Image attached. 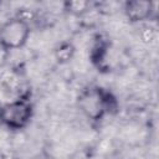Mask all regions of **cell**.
I'll return each mask as SVG.
<instances>
[{"label": "cell", "instance_id": "cell-2", "mask_svg": "<svg viewBox=\"0 0 159 159\" xmlns=\"http://www.w3.org/2000/svg\"><path fill=\"white\" fill-rule=\"evenodd\" d=\"M34 116V104L29 96L1 104V125L11 130H21L29 125Z\"/></svg>", "mask_w": 159, "mask_h": 159}, {"label": "cell", "instance_id": "cell-8", "mask_svg": "<svg viewBox=\"0 0 159 159\" xmlns=\"http://www.w3.org/2000/svg\"><path fill=\"white\" fill-rule=\"evenodd\" d=\"M1 104L2 103H0V125H1Z\"/></svg>", "mask_w": 159, "mask_h": 159}, {"label": "cell", "instance_id": "cell-7", "mask_svg": "<svg viewBox=\"0 0 159 159\" xmlns=\"http://www.w3.org/2000/svg\"><path fill=\"white\" fill-rule=\"evenodd\" d=\"M91 9V2L84 0H73V1H65L63 10L72 16H82Z\"/></svg>", "mask_w": 159, "mask_h": 159}, {"label": "cell", "instance_id": "cell-5", "mask_svg": "<svg viewBox=\"0 0 159 159\" xmlns=\"http://www.w3.org/2000/svg\"><path fill=\"white\" fill-rule=\"evenodd\" d=\"M108 50H109V42L106 39L98 36L97 40L94 41V43L91 48V53H89L91 61L98 68V71L108 70V63H107Z\"/></svg>", "mask_w": 159, "mask_h": 159}, {"label": "cell", "instance_id": "cell-6", "mask_svg": "<svg viewBox=\"0 0 159 159\" xmlns=\"http://www.w3.org/2000/svg\"><path fill=\"white\" fill-rule=\"evenodd\" d=\"M75 51H76L75 46L71 42L68 41L61 42L55 48V58L58 63H67L73 58Z\"/></svg>", "mask_w": 159, "mask_h": 159}, {"label": "cell", "instance_id": "cell-3", "mask_svg": "<svg viewBox=\"0 0 159 159\" xmlns=\"http://www.w3.org/2000/svg\"><path fill=\"white\" fill-rule=\"evenodd\" d=\"M31 35V27L27 20L14 16L0 24V48L5 52L22 48Z\"/></svg>", "mask_w": 159, "mask_h": 159}, {"label": "cell", "instance_id": "cell-1", "mask_svg": "<svg viewBox=\"0 0 159 159\" xmlns=\"http://www.w3.org/2000/svg\"><path fill=\"white\" fill-rule=\"evenodd\" d=\"M77 106L87 119L99 122L106 114L117 112L118 101L108 89L99 86H91L81 91L77 98Z\"/></svg>", "mask_w": 159, "mask_h": 159}, {"label": "cell", "instance_id": "cell-4", "mask_svg": "<svg viewBox=\"0 0 159 159\" xmlns=\"http://www.w3.org/2000/svg\"><path fill=\"white\" fill-rule=\"evenodd\" d=\"M123 12L130 22L148 21L154 16L155 2L149 0H130L123 5Z\"/></svg>", "mask_w": 159, "mask_h": 159}]
</instances>
